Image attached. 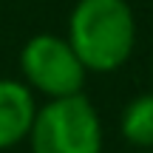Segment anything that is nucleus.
<instances>
[{"label":"nucleus","mask_w":153,"mask_h":153,"mask_svg":"<svg viewBox=\"0 0 153 153\" xmlns=\"http://www.w3.org/2000/svg\"><path fill=\"white\" fill-rule=\"evenodd\" d=\"M17 65H20V79L45 99L82 94L88 79L85 65L79 62L65 34H31L17 54Z\"/></svg>","instance_id":"7ed1b4c3"},{"label":"nucleus","mask_w":153,"mask_h":153,"mask_svg":"<svg viewBox=\"0 0 153 153\" xmlns=\"http://www.w3.org/2000/svg\"><path fill=\"white\" fill-rule=\"evenodd\" d=\"M131 153H153V150H131Z\"/></svg>","instance_id":"0eeeda50"},{"label":"nucleus","mask_w":153,"mask_h":153,"mask_svg":"<svg viewBox=\"0 0 153 153\" xmlns=\"http://www.w3.org/2000/svg\"><path fill=\"white\" fill-rule=\"evenodd\" d=\"M37 108V94L23 79L0 76V153L28 139Z\"/></svg>","instance_id":"20e7f679"},{"label":"nucleus","mask_w":153,"mask_h":153,"mask_svg":"<svg viewBox=\"0 0 153 153\" xmlns=\"http://www.w3.org/2000/svg\"><path fill=\"white\" fill-rule=\"evenodd\" d=\"M26 142L31 153H102V116L85 94L45 99Z\"/></svg>","instance_id":"f03ea898"},{"label":"nucleus","mask_w":153,"mask_h":153,"mask_svg":"<svg viewBox=\"0 0 153 153\" xmlns=\"http://www.w3.org/2000/svg\"><path fill=\"white\" fill-rule=\"evenodd\" d=\"M65 40L88 74H114L136 48V14L128 0H76Z\"/></svg>","instance_id":"f257e3e1"},{"label":"nucleus","mask_w":153,"mask_h":153,"mask_svg":"<svg viewBox=\"0 0 153 153\" xmlns=\"http://www.w3.org/2000/svg\"><path fill=\"white\" fill-rule=\"evenodd\" d=\"M150 79H153V51H150Z\"/></svg>","instance_id":"423d86ee"},{"label":"nucleus","mask_w":153,"mask_h":153,"mask_svg":"<svg viewBox=\"0 0 153 153\" xmlns=\"http://www.w3.org/2000/svg\"><path fill=\"white\" fill-rule=\"evenodd\" d=\"M119 133L133 150H153V91L136 94L122 108Z\"/></svg>","instance_id":"39448f33"}]
</instances>
